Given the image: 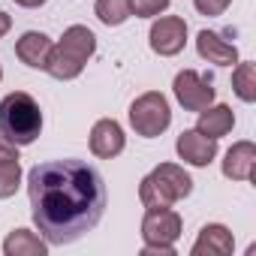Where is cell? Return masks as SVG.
I'll list each match as a JSON object with an SVG mask.
<instances>
[{"label":"cell","mask_w":256,"mask_h":256,"mask_svg":"<svg viewBox=\"0 0 256 256\" xmlns=\"http://www.w3.org/2000/svg\"><path fill=\"white\" fill-rule=\"evenodd\" d=\"M30 214L48 244H72L90 232L106 211L102 175L84 160H48L28 172Z\"/></svg>","instance_id":"6da1fadb"},{"label":"cell","mask_w":256,"mask_h":256,"mask_svg":"<svg viewBox=\"0 0 256 256\" xmlns=\"http://www.w3.org/2000/svg\"><path fill=\"white\" fill-rule=\"evenodd\" d=\"M0 82H4V66H0Z\"/></svg>","instance_id":"d4e9b609"},{"label":"cell","mask_w":256,"mask_h":256,"mask_svg":"<svg viewBox=\"0 0 256 256\" xmlns=\"http://www.w3.org/2000/svg\"><path fill=\"white\" fill-rule=\"evenodd\" d=\"M96 52V36L90 28L84 24H72L64 30L60 42L52 46V54H48V64H46V72L58 82H72L82 76L84 64L94 58Z\"/></svg>","instance_id":"3957f363"},{"label":"cell","mask_w":256,"mask_h":256,"mask_svg":"<svg viewBox=\"0 0 256 256\" xmlns=\"http://www.w3.org/2000/svg\"><path fill=\"white\" fill-rule=\"evenodd\" d=\"M193 193V178L178 163H160L139 184V199L145 208H172Z\"/></svg>","instance_id":"277c9868"},{"label":"cell","mask_w":256,"mask_h":256,"mask_svg":"<svg viewBox=\"0 0 256 256\" xmlns=\"http://www.w3.org/2000/svg\"><path fill=\"white\" fill-rule=\"evenodd\" d=\"M126 145V136H124V126L114 120V118H102L94 124V130H90V151L94 157L100 160H112L124 151Z\"/></svg>","instance_id":"30bf717a"},{"label":"cell","mask_w":256,"mask_h":256,"mask_svg":"<svg viewBox=\"0 0 256 256\" xmlns=\"http://www.w3.org/2000/svg\"><path fill=\"white\" fill-rule=\"evenodd\" d=\"M172 90H175V100L187 108V112H202L214 102V88H211V78H202L196 70H181L172 82Z\"/></svg>","instance_id":"ba28073f"},{"label":"cell","mask_w":256,"mask_h":256,"mask_svg":"<svg viewBox=\"0 0 256 256\" xmlns=\"http://www.w3.org/2000/svg\"><path fill=\"white\" fill-rule=\"evenodd\" d=\"M235 250V238L223 223H208L199 229V238L193 241V256H229Z\"/></svg>","instance_id":"8fae6325"},{"label":"cell","mask_w":256,"mask_h":256,"mask_svg":"<svg viewBox=\"0 0 256 256\" xmlns=\"http://www.w3.org/2000/svg\"><path fill=\"white\" fill-rule=\"evenodd\" d=\"M232 90L244 102L256 100V64L253 60H238V66L232 70Z\"/></svg>","instance_id":"e0dca14e"},{"label":"cell","mask_w":256,"mask_h":256,"mask_svg":"<svg viewBox=\"0 0 256 256\" xmlns=\"http://www.w3.org/2000/svg\"><path fill=\"white\" fill-rule=\"evenodd\" d=\"M175 151H178V157H181L184 163H190V166H196V169H205V166L217 157V139L199 133L196 126H193V130H184V133L178 136Z\"/></svg>","instance_id":"9c48e42d"},{"label":"cell","mask_w":256,"mask_h":256,"mask_svg":"<svg viewBox=\"0 0 256 256\" xmlns=\"http://www.w3.org/2000/svg\"><path fill=\"white\" fill-rule=\"evenodd\" d=\"M16 4H18V6H24V10H40L46 0H16Z\"/></svg>","instance_id":"cb8c5ba5"},{"label":"cell","mask_w":256,"mask_h":256,"mask_svg":"<svg viewBox=\"0 0 256 256\" xmlns=\"http://www.w3.org/2000/svg\"><path fill=\"white\" fill-rule=\"evenodd\" d=\"M229 4H232V0H193L196 12H199V16H208V18L223 16V12L229 10Z\"/></svg>","instance_id":"44dd1931"},{"label":"cell","mask_w":256,"mask_h":256,"mask_svg":"<svg viewBox=\"0 0 256 256\" xmlns=\"http://www.w3.org/2000/svg\"><path fill=\"white\" fill-rule=\"evenodd\" d=\"M181 214L172 208H148L142 217V256H175V241L181 238Z\"/></svg>","instance_id":"5b68a950"},{"label":"cell","mask_w":256,"mask_h":256,"mask_svg":"<svg viewBox=\"0 0 256 256\" xmlns=\"http://www.w3.org/2000/svg\"><path fill=\"white\" fill-rule=\"evenodd\" d=\"M4 253L6 256H46L48 253V241L34 235L30 229H16V232L6 235Z\"/></svg>","instance_id":"2e32d148"},{"label":"cell","mask_w":256,"mask_h":256,"mask_svg":"<svg viewBox=\"0 0 256 256\" xmlns=\"http://www.w3.org/2000/svg\"><path fill=\"white\" fill-rule=\"evenodd\" d=\"M52 46H54V42H52L46 34L28 30V34H22V40L16 42V54H18V60L28 64L30 70H46L48 54H52Z\"/></svg>","instance_id":"5bb4252c"},{"label":"cell","mask_w":256,"mask_h":256,"mask_svg":"<svg viewBox=\"0 0 256 256\" xmlns=\"http://www.w3.org/2000/svg\"><path fill=\"white\" fill-rule=\"evenodd\" d=\"M148 42H151V52L160 54V58L181 54L184 46H187V22L181 16H163V18H157L151 24Z\"/></svg>","instance_id":"52a82bcc"},{"label":"cell","mask_w":256,"mask_h":256,"mask_svg":"<svg viewBox=\"0 0 256 256\" xmlns=\"http://www.w3.org/2000/svg\"><path fill=\"white\" fill-rule=\"evenodd\" d=\"M42 133V112L40 102L28 90H12L0 102V136L6 142L24 148L34 145Z\"/></svg>","instance_id":"7a4b0ae2"},{"label":"cell","mask_w":256,"mask_h":256,"mask_svg":"<svg viewBox=\"0 0 256 256\" xmlns=\"http://www.w3.org/2000/svg\"><path fill=\"white\" fill-rule=\"evenodd\" d=\"M196 52H199L202 60L217 64V66H232V64H238V48H235L232 42H226V40H223L220 34H214V30H199V36H196Z\"/></svg>","instance_id":"7c38bea8"},{"label":"cell","mask_w":256,"mask_h":256,"mask_svg":"<svg viewBox=\"0 0 256 256\" xmlns=\"http://www.w3.org/2000/svg\"><path fill=\"white\" fill-rule=\"evenodd\" d=\"M10 28H12V18H10L6 12H0V40L10 34Z\"/></svg>","instance_id":"603a6c76"},{"label":"cell","mask_w":256,"mask_h":256,"mask_svg":"<svg viewBox=\"0 0 256 256\" xmlns=\"http://www.w3.org/2000/svg\"><path fill=\"white\" fill-rule=\"evenodd\" d=\"M232 126H235V112L229 106H208L199 112V120H196V130L211 136V139H220L226 133H232Z\"/></svg>","instance_id":"9a60e30c"},{"label":"cell","mask_w":256,"mask_h":256,"mask_svg":"<svg viewBox=\"0 0 256 256\" xmlns=\"http://www.w3.org/2000/svg\"><path fill=\"white\" fill-rule=\"evenodd\" d=\"M172 124V108H169V100L160 94V90H148L142 96L133 100L130 106V126L145 136V139H157L169 130Z\"/></svg>","instance_id":"8992f818"},{"label":"cell","mask_w":256,"mask_h":256,"mask_svg":"<svg viewBox=\"0 0 256 256\" xmlns=\"http://www.w3.org/2000/svg\"><path fill=\"white\" fill-rule=\"evenodd\" d=\"M256 169V145L253 142H235L223 157V175L229 181H250Z\"/></svg>","instance_id":"4fadbf2b"},{"label":"cell","mask_w":256,"mask_h":256,"mask_svg":"<svg viewBox=\"0 0 256 256\" xmlns=\"http://www.w3.org/2000/svg\"><path fill=\"white\" fill-rule=\"evenodd\" d=\"M18 187H22V166H18V160L0 163V199L16 196Z\"/></svg>","instance_id":"d6986e66"},{"label":"cell","mask_w":256,"mask_h":256,"mask_svg":"<svg viewBox=\"0 0 256 256\" xmlns=\"http://www.w3.org/2000/svg\"><path fill=\"white\" fill-rule=\"evenodd\" d=\"M169 4H172V0H130V12L136 18H154L160 12H166Z\"/></svg>","instance_id":"ffe728a7"},{"label":"cell","mask_w":256,"mask_h":256,"mask_svg":"<svg viewBox=\"0 0 256 256\" xmlns=\"http://www.w3.org/2000/svg\"><path fill=\"white\" fill-rule=\"evenodd\" d=\"M6 160H18V145H12L0 136V163H6Z\"/></svg>","instance_id":"7402d4cb"},{"label":"cell","mask_w":256,"mask_h":256,"mask_svg":"<svg viewBox=\"0 0 256 256\" xmlns=\"http://www.w3.org/2000/svg\"><path fill=\"white\" fill-rule=\"evenodd\" d=\"M96 18L106 24V28H120L126 18H130V0H96L94 6Z\"/></svg>","instance_id":"ac0fdd59"}]
</instances>
